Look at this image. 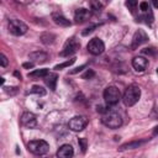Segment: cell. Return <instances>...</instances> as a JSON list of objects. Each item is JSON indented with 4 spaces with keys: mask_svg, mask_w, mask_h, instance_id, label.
<instances>
[{
    "mask_svg": "<svg viewBox=\"0 0 158 158\" xmlns=\"http://www.w3.org/2000/svg\"><path fill=\"white\" fill-rule=\"evenodd\" d=\"M101 122L109 127V128H118L121 125H122V118L120 116V114L115 110H111V109H106V111L101 115Z\"/></svg>",
    "mask_w": 158,
    "mask_h": 158,
    "instance_id": "1",
    "label": "cell"
},
{
    "mask_svg": "<svg viewBox=\"0 0 158 158\" xmlns=\"http://www.w3.org/2000/svg\"><path fill=\"white\" fill-rule=\"evenodd\" d=\"M141 98V89L136 84H131L125 90V94L122 96V101L126 106H133Z\"/></svg>",
    "mask_w": 158,
    "mask_h": 158,
    "instance_id": "2",
    "label": "cell"
},
{
    "mask_svg": "<svg viewBox=\"0 0 158 158\" xmlns=\"http://www.w3.org/2000/svg\"><path fill=\"white\" fill-rule=\"evenodd\" d=\"M104 99L109 106L116 105L121 100V93L115 85H109L104 90Z\"/></svg>",
    "mask_w": 158,
    "mask_h": 158,
    "instance_id": "3",
    "label": "cell"
},
{
    "mask_svg": "<svg viewBox=\"0 0 158 158\" xmlns=\"http://www.w3.org/2000/svg\"><path fill=\"white\" fill-rule=\"evenodd\" d=\"M27 148L31 153H33L36 156H42L49 151V144L43 139H33V141L28 142Z\"/></svg>",
    "mask_w": 158,
    "mask_h": 158,
    "instance_id": "4",
    "label": "cell"
},
{
    "mask_svg": "<svg viewBox=\"0 0 158 158\" xmlns=\"http://www.w3.org/2000/svg\"><path fill=\"white\" fill-rule=\"evenodd\" d=\"M9 32L14 36H22L27 32V25L25 22H22L21 20L17 19H11L9 20Z\"/></svg>",
    "mask_w": 158,
    "mask_h": 158,
    "instance_id": "5",
    "label": "cell"
},
{
    "mask_svg": "<svg viewBox=\"0 0 158 158\" xmlns=\"http://www.w3.org/2000/svg\"><path fill=\"white\" fill-rule=\"evenodd\" d=\"M80 47V43L79 41L75 38V37H70L67 40V42L64 43V47H63V51L59 53L60 57H69L72 54H74Z\"/></svg>",
    "mask_w": 158,
    "mask_h": 158,
    "instance_id": "6",
    "label": "cell"
},
{
    "mask_svg": "<svg viewBox=\"0 0 158 158\" xmlns=\"http://www.w3.org/2000/svg\"><path fill=\"white\" fill-rule=\"evenodd\" d=\"M86 49L89 51L90 54H93V56H99V54H101V53L105 51V44H104V42H102L100 38L94 37V38H91V40L89 41V43L86 44Z\"/></svg>",
    "mask_w": 158,
    "mask_h": 158,
    "instance_id": "7",
    "label": "cell"
},
{
    "mask_svg": "<svg viewBox=\"0 0 158 158\" xmlns=\"http://www.w3.org/2000/svg\"><path fill=\"white\" fill-rule=\"evenodd\" d=\"M86 125H88V118L85 116L78 115V116H74L69 120L68 127H69V130H72L74 132H79V131L84 130Z\"/></svg>",
    "mask_w": 158,
    "mask_h": 158,
    "instance_id": "8",
    "label": "cell"
},
{
    "mask_svg": "<svg viewBox=\"0 0 158 158\" xmlns=\"http://www.w3.org/2000/svg\"><path fill=\"white\" fill-rule=\"evenodd\" d=\"M148 41V35L143 31V30H137L132 37V42H131V48L132 49H136L138 48L141 44L146 43Z\"/></svg>",
    "mask_w": 158,
    "mask_h": 158,
    "instance_id": "9",
    "label": "cell"
},
{
    "mask_svg": "<svg viewBox=\"0 0 158 158\" xmlns=\"http://www.w3.org/2000/svg\"><path fill=\"white\" fill-rule=\"evenodd\" d=\"M20 121H21V125L26 128H35L37 126V117L35 114H32L30 111L23 112Z\"/></svg>",
    "mask_w": 158,
    "mask_h": 158,
    "instance_id": "10",
    "label": "cell"
},
{
    "mask_svg": "<svg viewBox=\"0 0 158 158\" xmlns=\"http://www.w3.org/2000/svg\"><path fill=\"white\" fill-rule=\"evenodd\" d=\"M91 16V11L85 9V7H80V9H77L75 10V14H74V20L77 23H83L85 22L86 20H89Z\"/></svg>",
    "mask_w": 158,
    "mask_h": 158,
    "instance_id": "11",
    "label": "cell"
},
{
    "mask_svg": "<svg viewBox=\"0 0 158 158\" xmlns=\"http://www.w3.org/2000/svg\"><path fill=\"white\" fill-rule=\"evenodd\" d=\"M132 67L137 72H143L148 67V60L142 56H137L132 59Z\"/></svg>",
    "mask_w": 158,
    "mask_h": 158,
    "instance_id": "12",
    "label": "cell"
},
{
    "mask_svg": "<svg viewBox=\"0 0 158 158\" xmlns=\"http://www.w3.org/2000/svg\"><path fill=\"white\" fill-rule=\"evenodd\" d=\"M74 154V149L70 144H63L57 151V158H72Z\"/></svg>",
    "mask_w": 158,
    "mask_h": 158,
    "instance_id": "13",
    "label": "cell"
},
{
    "mask_svg": "<svg viewBox=\"0 0 158 158\" xmlns=\"http://www.w3.org/2000/svg\"><path fill=\"white\" fill-rule=\"evenodd\" d=\"M52 20H53V22L56 23V25H58V26H60V27H69L72 23H70V21L67 19V17H64L60 12H53L52 14Z\"/></svg>",
    "mask_w": 158,
    "mask_h": 158,
    "instance_id": "14",
    "label": "cell"
},
{
    "mask_svg": "<svg viewBox=\"0 0 158 158\" xmlns=\"http://www.w3.org/2000/svg\"><path fill=\"white\" fill-rule=\"evenodd\" d=\"M28 58H30L31 60H33L35 63H43V62L47 60L48 54H47L46 52H42V51H36V52L30 53Z\"/></svg>",
    "mask_w": 158,
    "mask_h": 158,
    "instance_id": "15",
    "label": "cell"
},
{
    "mask_svg": "<svg viewBox=\"0 0 158 158\" xmlns=\"http://www.w3.org/2000/svg\"><path fill=\"white\" fill-rule=\"evenodd\" d=\"M147 139H141V141H131V142H126L123 144H121L118 147V151H126V149H133V148H138L139 146H142L143 143H146Z\"/></svg>",
    "mask_w": 158,
    "mask_h": 158,
    "instance_id": "16",
    "label": "cell"
},
{
    "mask_svg": "<svg viewBox=\"0 0 158 158\" xmlns=\"http://www.w3.org/2000/svg\"><path fill=\"white\" fill-rule=\"evenodd\" d=\"M58 81V75L56 73H49L46 78H44V83L46 85L51 89V90H56V85Z\"/></svg>",
    "mask_w": 158,
    "mask_h": 158,
    "instance_id": "17",
    "label": "cell"
},
{
    "mask_svg": "<svg viewBox=\"0 0 158 158\" xmlns=\"http://www.w3.org/2000/svg\"><path fill=\"white\" fill-rule=\"evenodd\" d=\"M48 74H49V69H47V68L35 69L33 72L28 73V78H32V79H40V78H46Z\"/></svg>",
    "mask_w": 158,
    "mask_h": 158,
    "instance_id": "18",
    "label": "cell"
},
{
    "mask_svg": "<svg viewBox=\"0 0 158 158\" xmlns=\"http://www.w3.org/2000/svg\"><path fill=\"white\" fill-rule=\"evenodd\" d=\"M40 40L43 44H52L56 40V35L51 33V32H43L41 36H40Z\"/></svg>",
    "mask_w": 158,
    "mask_h": 158,
    "instance_id": "19",
    "label": "cell"
},
{
    "mask_svg": "<svg viewBox=\"0 0 158 158\" xmlns=\"http://www.w3.org/2000/svg\"><path fill=\"white\" fill-rule=\"evenodd\" d=\"M75 59H77V58H70V59H68V60H65V62H63V63H60V64H57V65L54 67V69H56V70H60V69H63V68L70 67V65L75 62Z\"/></svg>",
    "mask_w": 158,
    "mask_h": 158,
    "instance_id": "20",
    "label": "cell"
},
{
    "mask_svg": "<svg viewBox=\"0 0 158 158\" xmlns=\"http://www.w3.org/2000/svg\"><path fill=\"white\" fill-rule=\"evenodd\" d=\"M31 93L32 94H37L40 96H43V95H46V89L43 86H41V85H33L31 88Z\"/></svg>",
    "mask_w": 158,
    "mask_h": 158,
    "instance_id": "21",
    "label": "cell"
},
{
    "mask_svg": "<svg viewBox=\"0 0 158 158\" xmlns=\"http://www.w3.org/2000/svg\"><path fill=\"white\" fill-rule=\"evenodd\" d=\"M142 53H143V54H147V56L157 57V56H158V49H156L154 47H149V48H144V49H142Z\"/></svg>",
    "mask_w": 158,
    "mask_h": 158,
    "instance_id": "22",
    "label": "cell"
},
{
    "mask_svg": "<svg viewBox=\"0 0 158 158\" xmlns=\"http://www.w3.org/2000/svg\"><path fill=\"white\" fill-rule=\"evenodd\" d=\"M90 6H91V10H93L94 12H100L104 5H102V2H100V1H91V2H90Z\"/></svg>",
    "mask_w": 158,
    "mask_h": 158,
    "instance_id": "23",
    "label": "cell"
},
{
    "mask_svg": "<svg viewBox=\"0 0 158 158\" xmlns=\"http://www.w3.org/2000/svg\"><path fill=\"white\" fill-rule=\"evenodd\" d=\"M138 7H139V11H141L142 14H144V12H147V11L151 9V5H149L147 1H142V2L138 4Z\"/></svg>",
    "mask_w": 158,
    "mask_h": 158,
    "instance_id": "24",
    "label": "cell"
},
{
    "mask_svg": "<svg viewBox=\"0 0 158 158\" xmlns=\"http://www.w3.org/2000/svg\"><path fill=\"white\" fill-rule=\"evenodd\" d=\"M126 6L131 10L132 14H135V10H136V7L138 6V2L135 1V0H130V1H126Z\"/></svg>",
    "mask_w": 158,
    "mask_h": 158,
    "instance_id": "25",
    "label": "cell"
},
{
    "mask_svg": "<svg viewBox=\"0 0 158 158\" xmlns=\"http://www.w3.org/2000/svg\"><path fill=\"white\" fill-rule=\"evenodd\" d=\"M78 143H79V146H80V148H81V152L84 153V152L86 151V148H88V139L84 138V137H81V138L78 139Z\"/></svg>",
    "mask_w": 158,
    "mask_h": 158,
    "instance_id": "26",
    "label": "cell"
},
{
    "mask_svg": "<svg viewBox=\"0 0 158 158\" xmlns=\"http://www.w3.org/2000/svg\"><path fill=\"white\" fill-rule=\"evenodd\" d=\"M100 25H93V26H89V27H86L84 31H81V36H88L89 33H91L95 28H98Z\"/></svg>",
    "mask_w": 158,
    "mask_h": 158,
    "instance_id": "27",
    "label": "cell"
},
{
    "mask_svg": "<svg viewBox=\"0 0 158 158\" xmlns=\"http://www.w3.org/2000/svg\"><path fill=\"white\" fill-rule=\"evenodd\" d=\"M94 75H95V72L93 69H86V72L81 75V78L83 79H91V78H94Z\"/></svg>",
    "mask_w": 158,
    "mask_h": 158,
    "instance_id": "28",
    "label": "cell"
},
{
    "mask_svg": "<svg viewBox=\"0 0 158 158\" xmlns=\"http://www.w3.org/2000/svg\"><path fill=\"white\" fill-rule=\"evenodd\" d=\"M7 63H9V60H7L6 56H5L4 53H1V54H0V64H1V67H6Z\"/></svg>",
    "mask_w": 158,
    "mask_h": 158,
    "instance_id": "29",
    "label": "cell"
},
{
    "mask_svg": "<svg viewBox=\"0 0 158 158\" xmlns=\"http://www.w3.org/2000/svg\"><path fill=\"white\" fill-rule=\"evenodd\" d=\"M84 68H86V64H83V65H79V67L72 69V70L69 72V74H77V73H79V72H81Z\"/></svg>",
    "mask_w": 158,
    "mask_h": 158,
    "instance_id": "30",
    "label": "cell"
},
{
    "mask_svg": "<svg viewBox=\"0 0 158 158\" xmlns=\"http://www.w3.org/2000/svg\"><path fill=\"white\" fill-rule=\"evenodd\" d=\"M33 65H35V63H33V62H26V63H23V64H22V67H23V68H26V69L33 68Z\"/></svg>",
    "mask_w": 158,
    "mask_h": 158,
    "instance_id": "31",
    "label": "cell"
},
{
    "mask_svg": "<svg viewBox=\"0 0 158 158\" xmlns=\"http://www.w3.org/2000/svg\"><path fill=\"white\" fill-rule=\"evenodd\" d=\"M12 89H15V88H4V90H5V93H7V94H10V95H12V94H15L16 91H17V89L16 90H12Z\"/></svg>",
    "mask_w": 158,
    "mask_h": 158,
    "instance_id": "32",
    "label": "cell"
},
{
    "mask_svg": "<svg viewBox=\"0 0 158 158\" xmlns=\"http://www.w3.org/2000/svg\"><path fill=\"white\" fill-rule=\"evenodd\" d=\"M152 4H153V6H154L156 9H158V0H153V2H152Z\"/></svg>",
    "mask_w": 158,
    "mask_h": 158,
    "instance_id": "33",
    "label": "cell"
},
{
    "mask_svg": "<svg viewBox=\"0 0 158 158\" xmlns=\"http://www.w3.org/2000/svg\"><path fill=\"white\" fill-rule=\"evenodd\" d=\"M14 74H15V75H16V77H17L19 79H21V74H20L19 72H14Z\"/></svg>",
    "mask_w": 158,
    "mask_h": 158,
    "instance_id": "34",
    "label": "cell"
},
{
    "mask_svg": "<svg viewBox=\"0 0 158 158\" xmlns=\"http://www.w3.org/2000/svg\"><path fill=\"white\" fill-rule=\"evenodd\" d=\"M153 135H158V127H156V128H154V131H153Z\"/></svg>",
    "mask_w": 158,
    "mask_h": 158,
    "instance_id": "35",
    "label": "cell"
},
{
    "mask_svg": "<svg viewBox=\"0 0 158 158\" xmlns=\"http://www.w3.org/2000/svg\"><path fill=\"white\" fill-rule=\"evenodd\" d=\"M0 79H1V80H0V83H1V85H2V84H4V81H5V79H4V78H0Z\"/></svg>",
    "mask_w": 158,
    "mask_h": 158,
    "instance_id": "36",
    "label": "cell"
},
{
    "mask_svg": "<svg viewBox=\"0 0 158 158\" xmlns=\"http://www.w3.org/2000/svg\"><path fill=\"white\" fill-rule=\"evenodd\" d=\"M157 73H158V69H157Z\"/></svg>",
    "mask_w": 158,
    "mask_h": 158,
    "instance_id": "37",
    "label": "cell"
}]
</instances>
